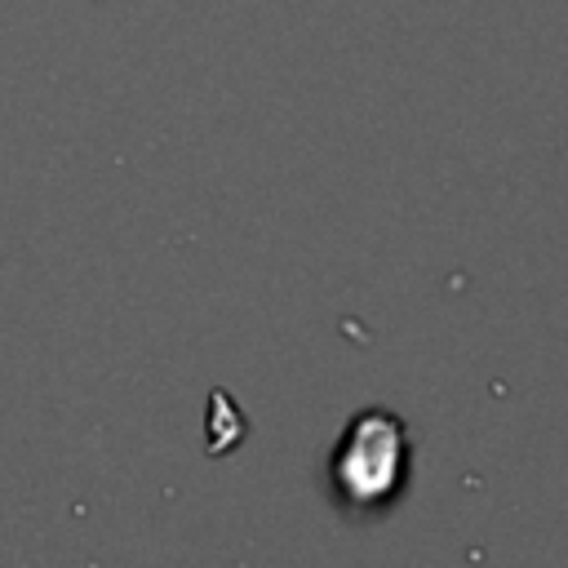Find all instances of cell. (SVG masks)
I'll return each instance as SVG.
<instances>
[{"label":"cell","mask_w":568,"mask_h":568,"mask_svg":"<svg viewBox=\"0 0 568 568\" xmlns=\"http://www.w3.org/2000/svg\"><path fill=\"white\" fill-rule=\"evenodd\" d=\"M404 462H408L404 426L390 413L368 408L346 426V439L337 444L333 484L351 506H377L399 488Z\"/></svg>","instance_id":"cell-1"}]
</instances>
